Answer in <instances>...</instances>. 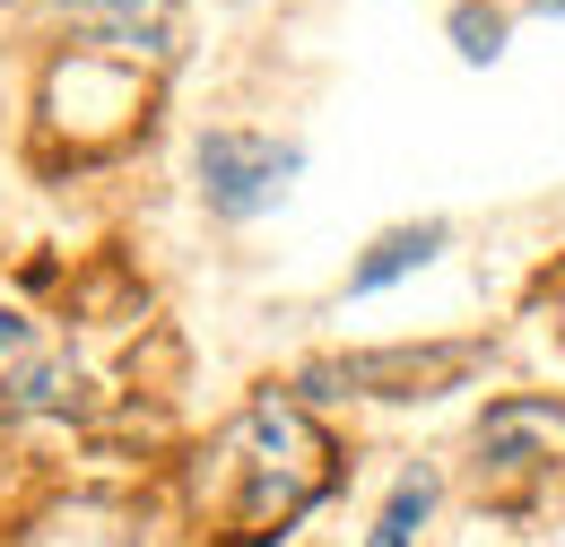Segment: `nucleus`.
Listing matches in <instances>:
<instances>
[{
	"label": "nucleus",
	"instance_id": "2",
	"mask_svg": "<svg viewBox=\"0 0 565 547\" xmlns=\"http://www.w3.org/2000/svg\"><path fill=\"white\" fill-rule=\"evenodd\" d=\"M35 122H44V148L71 139V157H114L122 139L148 131V78H140V62H114V53H62V62L44 69Z\"/></svg>",
	"mask_w": 565,
	"mask_h": 547
},
{
	"label": "nucleus",
	"instance_id": "5",
	"mask_svg": "<svg viewBox=\"0 0 565 547\" xmlns=\"http://www.w3.org/2000/svg\"><path fill=\"white\" fill-rule=\"evenodd\" d=\"M296 165H305V148H287V139L210 131L201 139V201H210L217 217H262V208L296 183Z\"/></svg>",
	"mask_w": 565,
	"mask_h": 547
},
{
	"label": "nucleus",
	"instance_id": "7",
	"mask_svg": "<svg viewBox=\"0 0 565 547\" xmlns=\"http://www.w3.org/2000/svg\"><path fill=\"white\" fill-rule=\"evenodd\" d=\"M9 547H140V504H131V495H96V486H78V495L35 504Z\"/></svg>",
	"mask_w": 565,
	"mask_h": 547
},
{
	"label": "nucleus",
	"instance_id": "3",
	"mask_svg": "<svg viewBox=\"0 0 565 547\" xmlns=\"http://www.w3.org/2000/svg\"><path fill=\"white\" fill-rule=\"evenodd\" d=\"M479 486L522 495V486H557L565 479V400L548 392H513L479 417Z\"/></svg>",
	"mask_w": 565,
	"mask_h": 547
},
{
	"label": "nucleus",
	"instance_id": "9",
	"mask_svg": "<svg viewBox=\"0 0 565 547\" xmlns=\"http://www.w3.org/2000/svg\"><path fill=\"white\" fill-rule=\"evenodd\" d=\"M452 44H461V62H495V53H504V9L461 0V9H452Z\"/></svg>",
	"mask_w": 565,
	"mask_h": 547
},
{
	"label": "nucleus",
	"instance_id": "13",
	"mask_svg": "<svg viewBox=\"0 0 565 547\" xmlns=\"http://www.w3.org/2000/svg\"><path fill=\"white\" fill-rule=\"evenodd\" d=\"M531 9H540V18H557V9H565V0H531Z\"/></svg>",
	"mask_w": 565,
	"mask_h": 547
},
{
	"label": "nucleus",
	"instance_id": "1",
	"mask_svg": "<svg viewBox=\"0 0 565 547\" xmlns=\"http://www.w3.org/2000/svg\"><path fill=\"white\" fill-rule=\"evenodd\" d=\"M340 479L331 435L313 409H296L279 392L244 400L192 461V522L217 547H270L287 522H305V504H322Z\"/></svg>",
	"mask_w": 565,
	"mask_h": 547
},
{
	"label": "nucleus",
	"instance_id": "12",
	"mask_svg": "<svg viewBox=\"0 0 565 547\" xmlns=\"http://www.w3.org/2000/svg\"><path fill=\"white\" fill-rule=\"evenodd\" d=\"M365 547H409V530H383V522H374V539Z\"/></svg>",
	"mask_w": 565,
	"mask_h": 547
},
{
	"label": "nucleus",
	"instance_id": "10",
	"mask_svg": "<svg viewBox=\"0 0 565 547\" xmlns=\"http://www.w3.org/2000/svg\"><path fill=\"white\" fill-rule=\"evenodd\" d=\"M426 513H435V479H426V470H401L392 504H383V530H418Z\"/></svg>",
	"mask_w": 565,
	"mask_h": 547
},
{
	"label": "nucleus",
	"instance_id": "8",
	"mask_svg": "<svg viewBox=\"0 0 565 547\" xmlns=\"http://www.w3.org/2000/svg\"><path fill=\"white\" fill-rule=\"evenodd\" d=\"M444 253V217H426V226H392L365 261L349 270V296H374V287H392V278H409V270H426Z\"/></svg>",
	"mask_w": 565,
	"mask_h": 547
},
{
	"label": "nucleus",
	"instance_id": "6",
	"mask_svg": "<svg viewBox=\"0 0 565 547\" xmlns=\"http://www.w3.org/2000/svg\"><path fill=\"white\" fill-rule=\"evenodd\" d=\"M44 18L71 26L78 53H114V62H174L183 44L174 0H44Z\"/></svg>",
	"mask_w": 565,
	"mask_h": 547
},
{
	"label": "nucleus",
	"instance_id": "11",
	"mask_svg": "<svg viewBox=\"0 0 565 547\" xmlns=\"http://www.w3.org/2000/svg\"><path fill=\"white\" fill-rule=\"evenodd\" d=\"M18 356H26V322H18V313H0V374H9Z\"/></svg>",
	"mask_w": 565,
	"mask_h": 547
},
{
	"label": "nucleus",
	"instance_id": "4",
	"mask_svg": "<svg viewBox=\"0 0 565 547\" xmlns=\"http://www.w3.org/2000/svg\"><path fill=\"white\" fill-rule=\"evenodd\" d=\"M488 365V340H435V347H365V356H331L313 365L305 383H331V392H365V400H435V392H461L470 374Z\"/></svg>",
	"mask_w": 565,
	"mask_h": 547
}]
</instances>
